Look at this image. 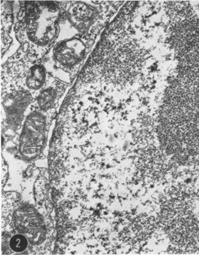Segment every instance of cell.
<instances>
[{
  "instance_id": "cell-1",
  "label": "cell",
  "mask_w": 199,
  "mask_h": 255,
  "mask_svg": "<svg viewBox=\"0 0 199 255\" xmlns=\"http://www.w3.org/2000/svg\"><path fill=\"white\" fill-rule=\"evenodd\" d=\"M178 57L177 74L166 89L157 122L174 136L199 145V45Z\"/></svg>"
},
{
  "instance_id": "cell-2",
  "label": "cell",
  "mask_w": 199,
  "mask_h": 255,
  "mask_svg": "<svg viewBox=\"0 0 199 255\" xmlns=\"http://www.w3.org/2000/svg\"><path fill=\"white\" fill-rule=\"evenodd\" d=\"M63 14L61 1L19 2L15 37L35 60L42 61L56 43Z\"/></svg>"
},
{
  "instance_id": "cell-3",
  "label": "cell",
  "mask_w": 199,
  "mask_h": 255,
  "mask_svg": "<svg viewBox=\"0 0 199 255\" xmlns=\"http://www.w3.org/2000/svg\"><path fill=\"white\" fill-rule=\"evenodd\" d=\"M123 2L61 1L63 10L59 33L61 37L77 35L95 40L111 15Z\"/></svg>"
},
{
  "instance_id": "cell-4",
  "label": "cell",
  "mask_w": 199,
  "mask_h": 255,
  "mask_svg": "<svg viewBox=\"0 0 199 255\" xmlns=\"http://www.w3.org/2000/svg\"><path fill=\"white\" fill-rule=\"evenodd\" d=\"M94 41L79 34L57 40L47 54L51 61L50 74L54 77L57 74L59 79L60 73H63L66 81L70 84L90 54Z\"/></svg>"
},
{
  "instance_id": "cell-5",
  "label": "cell",
  "mask_w": 199,
  "mask_h": 255,
  "mask_svg": "<svg viewBox=\"0 0 199 255\" xmlns=\"http://www.w3.org/2000/svg\"><path fill=\"white\" fill-rule=\"evenodd\" d=\"M52 119L33 106L25 118L20 137V151L24 155L40 153L45 144Z\"/></svg>"
},
{
  "instance_id": "cell-6",
  "label": "cell",
  "mask_w": 199,
  "mask_h": 255,
  "mask_svg": "<svg viewBox=\"0 0 199 255\" xmlns=\"http://www.w3.org/2000/svg\"><path fill=\"white\" fill-rule=\"evenodd\" d=\"M36 97L30 92L25 89H17L1 93V104L3 116H5L6 123L10 126L9 130L20 128L25 116L35 102Z\"/></svg>"
},
{
  "instance_id": "cell-7",
  "label": "cell",
  "mask_w": 199,
  "mask_h": 255,
  "mask_svg": "<svg viewBox=\"0 0 199 255\" xmlns=\"http://www.w3.org/2000/svg\"><path fill=\"white\" fill-rule=\"evenodd\" d=\"M68 86V83L57 79L50 73L47 84L36 96L33 107L52 119Z\"/></svg>"
},
{
  "instance_id": "cell-8",
  "label": "cell",
  "mask_w": 199,
  "mask_h": 255,
  "mask_svg": "<svg viewBox=\"0 0 199 255\" xmlns=\"http://www.w3.org/2000/svg\"><path fill=\"white\" fill-rule=\"evenodd\" d=\"M13 2L2 1L1 2V52L3 57L10 48L12 38L10 37L11 27L15 21L13 11Z\"/></svg>"
},
{
  "instance_id": "cell-9",
  "label": "cell",
  "mask_w": 199,
  "mask_h": 255,
  "mask_svg": "<svg viewBox=\"0 0 199 255\" xmlns=\"http://www.w3.org/2000/svg\"><path fill=\"white\" fill-rule=\"evenodd\" d=\"M10 245L13 251L23 252L27 248V241L24 236L15 235L11 239Z\"/></svg>"
}]
</instances>
